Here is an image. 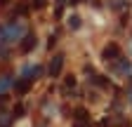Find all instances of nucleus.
I'll return each mask as SVG.
<instances>
[{
    "mask_svg": "<svg viewBox=\"0 0 132 127\" xmlns=\"http://www.w3.org/2000/svg\"><path fill=\"white\" fill-rule=\"evenodd\" d=\"M64 54H57V57H52V61H50V66H47V73H50V78H59L61 75V68H64Z\"/></svg>",
    "mask_w": 132,
    "mask_h": 127,
    "instance_id": "nucleus-2",
    "label": "nucleus"
},
{
    "mask_svg": "<svg viewBox=\"0 0 132 127\" xmlns=\"http://www.w3.org/2000/svg\"><path fill=\"white\" fill-rule=\"evenodd\" d=\"M69 26H71V28H78V26H80V17H71V19H69Z\"/></svg>",
    "mask_w": 132,
    "mask_h": 127,
    "instance_id": "nucleus-8",
    "label": "nucleus"
},
{
    "mask_svg": "<svg viewBox=\"0 0 132 127\" xmlns=\"http://www.w3.org/2000/svg\"><path fill=\"white\" fill-rule=\"evenodd\" d=\"M36 45H38V35L36 33H26L24 35V42H21V52L28 54L31 50H36Z\"/></svg>",
    "mask_w": 132,
    "mask_h": 127,
    "instance_id": "nucleus-3",
    "label": "nucleus"
},
{
    "mask_svg": "<svg viewBox=\"0 0 132 127\" xmlns=\"http://www.w3.org/2000/svg\"><path fill=\"white\" fill-rule=\"evenodd\" d=\"M102 57H104V61H116V59H123V54H120V45H118V42H109V45L104 47Z\"/></svg>",
    "mask_w": 132,
    "mask_h": 127,
    "instance_id": "nucleus-1",
    "label": "nucleus"
},
{
    "mask_svg": "<svg viewBox=\"0 0 132 127\" xmlns=\"http://www.w3.org/2000/svg\"><path fill=\"white\" fill-rule=\"evenodd\" d=\"M73 127H92V120H76Z\"/></svg>",
    "mask_w": 132,
    "mask_h": 127,
    "instance_id": "nucleus-7",
    "label": "nucleus"
},
{
    "mask_svg": "<svg viewBox=\"0 0 132 127\" xmlns=\"http://www.w3.org/2000/svg\"><path fill=\"white\" fill-rule=\"evenodd\" d=\"M31 7L33 10H45L47 7V0H31Z\"/></svg>",
    "mask_w": 132,
    "mask_h": 127,
    "instance_id": "nucleus-6",
    "label": "nucleus"
},
{
    "mask_svg": "<svg viewBox=\"0 0 132 127\" xmlns=\"http://www.w3.org/2000/svg\"><path fill=\"white\" fill-rule=\"evenodd\" d=\"M73 118H76V120H90V111L80 106V108H76V111H73Z\"/></svg>",
    "mask_w": 132,
    "mask_h": 127,
    "instance_id": "nucleus-5",
    "label": "nucleus"
},
{
    "mask_svg": "<svg viewBox=\"0 0 132 127\" xmlns=\"http://www.w3.org/2000/svg\"><path fill=\"white\" fill-rule=\"evenodd\" d=\"M76 85H78V78H76V75H66V80H64V94L73 92Z\"/></svg>",
    "mask_w": 132,
    "mask_h": 127,
    "instance_id": "nucleus-4",
    "label": "nucleus"
},
{
    "mask_svg": "<svg viewBox=\"0 0 132 127\" xmlns=\"http://www.w3.org/2000/svg\"><path fill=\"white\" fill-rule=\"evenodd\" d=\"M7 5H10V0H0V10H5Z\"/></svg>",
    "mask_w": 132,
    "mask_h": 127,
    "instance_id": "nucleus-9",
    "label": "nucleus"
}]
</instances>
